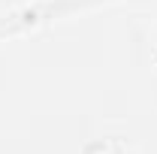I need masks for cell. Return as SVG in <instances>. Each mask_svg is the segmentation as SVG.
<instances>
[{"mask_svg":"<svg viewBox=\"0 0 157 154\" xmlns=\"http://www.w3.org/2000/svg\"><path fill=\"white\" fill-rule=\"evenodd\" d=\"M88 154H118V151H115V148H109V145H94Z\"/></svg>","mask_w":157,"mask_h":154,"instance_id":"obj_1","label":"cell"}]
</instances>
